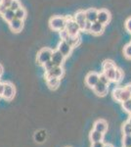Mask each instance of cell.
Instances as JSON below:
<instances>
[{"label":"cell","instance_id":"obj_1","mask_svg":"<svg viewBox=\"0 0 131 147\" xmlns=\"http://www.w3.org/2000/svg\"><path fill=\"white\" fill-rule=\"evenodd\" d=\"M50 28L57 32H62L66 28L67 25V18L60 17V16H56V17H52L50 19L49 22Z\"/></svg>","mask_w":131,"mask_h":147},{"label":"cell","instance_id":"obj_2","mask_svg":"<svg viewBox=\"0 0 131 147\" xmlns=\"http://www.w3.org/2000/svg\"><path fill=\"white\" fill-rule=\"evenodd\" d=\"M52 54H53V50H52V49L42 48L41 50H39V52L37 53V62H38L40 65L43 66L46 62L51 60Z\"/></svg>","mask_w":131,"mask_h":147},{"label":"cell","instance_id":"obj_3","mask_svg":"<svg viewBox=\"0 0 131 147\" xmlns=\"http://www.w3.org/2000/svg\"><path fill=\"white\" fill-rule=\"evenodd\" d=\"M65 30L70 35H78L79 32L81 30L79 26H78V24L75 21V19H71V18L70 19L67 18V25Z\"/></svg>","mask_w":131,"mask_h":147},{"label":"cell","instance_id":"obj_4","mask_svg":"<svg viewBox=\"0 0 131 147\" xmlns=\"http://www.w3.org/2000/svg\"><path fill=\"white\" fill-rule=\"evenodd\" d=\"M15 93L16 89L14 84H11V82H5L4 84V91L2 97L4 99H6V100H12L14 98V96H15Z\"/></svg>","mask_w":131,"mask_h":147},{"label":"cell","instance_id":"obj_5","mask_svg":"<svg viewBox=\"0 0 131 147\" xmlns=\"http://www.w3.org/2000/svg\"><path fill=\"white\" fill-rule=\"evenodd\" d=\"M64 75V69L63 67H58V66H55L53 69H51L50 71H47L45 73V78L47 79H50V78H59L61 79V77Z\"/></svg>","mask_w":131,"mask_h":147},{"label":"cell","instance_id":"obj_6","mask_svg":"<svg viewBox=\"0 0 131 147\" xmlns=\"http://www.w3.org/2000/svg\"><path fill=\"white\" fill-rule=\"evenodd\" d=\"M57 49H58V50L60 51L65 57L70 56L71 51H73V47H71L70 44L66 41V40H63V39H62L61 42L59 43L58 48H57Z\"/></svg>","mask_w":131,"mask_h":147},{"label":"cell","instance_id":"obj_7","mask_svg":"<svg viewBox=\"0 0 131 147\" xmlns=\"http://www.w3.org/2000/svg\"><path fill=\"white\" fill-rule=\"evenodd\" d=\"M73 19H75V22L78 24L80 30H84V26H85V24H86V22H87L86 16H85V11H77V13H75Z\"/></svg>","mask_w":131,"mask_h":147},{"label":"cell","instance_id":"obj_8","mask_svg":"<svg viewBox=\"0 0 131 147\" xmlns=\"http://www.w3.org/2000/svg\"><path fill=\"white\" fill-rule=\"evenodd\" d=\"M111 20V13L108 10H105V9H102V10L98 11V17H97V21L99 23L103 24L104 26H106L107 24L110 22Z\"/></svg>","mask_w":131,"mask_h":147},{"label":"cell","instance_id":"obj_9","mask_svg":"<svg viewBox=\"0 0 131 147\" xmlns=\"http://www.w3.org/2000/svg\"><path fill=\"white\" fill-rule=\"evenodd\" d=\"M66 57L61 53L60 51L57 49V50L53 51V54H52V62L54 63L55 66H58V67H61L64 63V60H65Z\"/></svg>","mask_w":131,"mask_h":147},{"label":"cell","instance_id":"obj_10","mask_svg":"<svg viewBox=\"0 0 131 147\" xmlns=\"http://www.w3.org/2000/svg\"><path fill=\"white\" fill-rule=\"evenodd\" d=\"M99 82V74L97 73H89L85 78V82L89 87H94Z\"/></svg>","mask_w":131,"mask_h":147},{"label":"cell","instance_id":"obj_11","mask_svg":"<svg viewBox=\"0 0 131 147\" xmlns=\"http://www.w3.org/2000/svg\"><path fill=\"white\" fill-rule=\"evenodd\" d=\"M9 27H10L11 30L14 32H20L24 28V21L20 20V19H13L10 23H9Z\"/></svg>","mask_w":131,"mask_h":147},{"label":"cell","instance_id":"obj_12","mask_svg":"<svg viewBox=\"0 0 131 147\" xmlns=\"http://www.w3.org/2000/svg\"><path fill=\"white\" fill-rule=\"evenodd\" d=\"M93 90L98 96H105L107 94V92H108V84L98 82V84L93 87Z\"/></svg>","mask_w":131,"mask_h":147},{"label":"cell","instance_id":"obj_13","mask_svg":"<svg viewBox=\"0 0 131 147\" xmlns=\"http://www.w3.org/2000/svg\"><path fill=\"white\" fill-rule=\"evenodd\" d=\"M85 16H86V20L90 23H94L97 21V17H98V10L94 8L88 9L85 11Z\"/></svg>","mask_w":131,"mask_h":147},{"label":"cell","instance_id":"obj_14","mask_svg":"<svg viewBox=\"0 0 131 147\" xmlns=\"http://www.w3.org/2000/svg\"><path fill=\"white\" fill-rule=\"evenodd\" d=\"M63 40H66L73 48V47H77V45H79V43H80V38L78 37V35H70L68 34L67 36Z\"/></svg>","mask_w":131,"mask_h":147},{"label":"cell","instance_id":"obj_15","mask_svg":"<svg viewBox=\"0 0 131 147\" xmlns=\"http://www.w3.org/2000/svg\"><path fill=\"white\" fill-rule=\"evenodd\" d=\"M94 129L98 130V131L102 132V134H105L107 131V129H108V124L104 120H98L94 124Z\"/></svg>","mask_w":131,"mask_h":147},{"label":"cell","instance_id":"obj_16","mask_svg":"<svg viewBox=\"0 0 131 147\" xmlns=\"http://www.w3.org/2000/svg\"><path fill=\"white\" fill-rule=\"evenodd\" d=\"M104 28L105 26L103 24L99 23L98 21H96V22L92 23V26H91V30H90V32H92L93 34H101L102 32H104Z\"/></svg>","mask_w":131,"mask_h":147},{"label":"cell","instance_id":"obj_17","mask_svg":"<svg viewBox=\"0 0 131 147\" xmlns=\"http://www.w3.org/2000/svg\"><path fill=\"white\" fill-rule=\"evenodd\" d=\"M90 140L93 143V142H98V141H103V138H104V134L102 132L98 131V130H95L93 129L91 132H90Z\"/></svg>","mask_w":131,"mask_h":147},{"label":"cell","instance_id":"obj_18","mask_svg":"<svg viewBox=\"0 0 131 147\" xmlns=\"http://www.w3.org/2000/svg\"><path fill=\"white\" fill-rule=\"evenodd\" d=\"M131 98V84H127L125 87L122 88V91H121V95H120V102H123L127 99Z\"/></svg>","mask_w":131,"mask_h":147},{"label":"cell","instance_id":"obj_19","mask_svg":"<svg viewBox=\"0 0 131 147\" xmlns=\"http://www.w3.org/2000/svg\"><path fill=\"white\" fill-rule=\"evenodd\" d=\"M46 80H47V85H48V87L50 89H52V90H55V89L58 88L61 82L59 78H50V79H47Z\"/></svg>","mask_w":131,"mask_h":147},{"label":"cell","instance_id":"obj_20","mask_svg":"<svg viewBox=\"0 0 131 147\" xmlns=\"http://www.w3.org/2000/svg\"><path fill=\"white\" fill-rule=\"evenodd\" d=\"M116 72V67H113V68L109 69V70L103 71V73L107 76V78L109 79L110 82H115Z\"/></svg>","mask_w":131,"mask_h":147},{"label":"cell","instance_id":"obj_21","mask_svg":"<svg viewBox=\"0 0 131 147\" xmlns=\"http://www.w3.org/2000/svg\"><path fill=\"white\" fill-rule=\"evenodd\" d=\"M2 17H3V19L6 21V22L10 23L11 21L13 20V19H15V12L12 11L10 8H8L5 11V13L2 15Z\"/></svg>","mask_w":131,"mask_h":147},{"label":"cell","instance_id":"obj_22","mask_svg":"<svg viewBox=\"0 0 131 147\" xmlns=\"http://www.w3.org/2000/svg\"><path fill=\"white\" fill-rule=\"evenodd\" d=\"M26 17H27V11H26V9L23 8V7H21V8H19L17 11H15V18L24 21L26 19Z\"/></svg>","mask_w":131,"mask_h":147},{"label":"cell","instance_id":"obj_23","mask_svg":"<svg viewBox=\"0 0 131 147\" xmlns=\"http://www.w3.org/2000/svg\"><path fill=\"white\" fill-rule=\"evenodd\" d=\"M121 91H122V87H116L113 91V97L116 101H120V95Z\"/></svg>","mask_w":131,"mask_h":147},{"label":"cell","instance_id":"obj_24","mask_svg":"<svg viewBox=\"0 0 131 147\" xmlns=\"http://www.w3.org/2000/svg\"><path fill=\"white\" fill-rule=\"evenodd\" d=\"M122 131L124 136H130L131 134V125L128 122H126L122 127Z\"/></svg>","mask_w":131,"mask_h":147},{"label":"cell","instance_id":"obj_25","mask_svg":"<svg viewBox=\"0 0 131 147\" xmlns=\"http://www.w3.org/2000/svg\"><path fill=\"white\" fill-rule=\"evenodd\" d=\"M113 67H116V65H115V63H114L112 60L104 61V63H103V71L109 70V69H111V68H113Z\"/></svg>","mask_w":131,"mask_h":147},{"label":"cell","instance_id":"obj_26","mask_svg":"<svg viewBox=\"0 0 131 147\" xmlns=\"http://www.w3.org/2000/svg\"><path fill=\"white\" fill-rule=\"evenodd\" d=\"M123 54L127 59H131V44H127L124 48H123Z\"/></svg>","mask_w":131,"mask_h":147},{"label":"cell","instance_id":"obj_27","mask_svg":"<svg viewBox=\"0 0 131 147\" xmlns=\"http://www.w3.org/2000/svg\"><path fill=\"white\" fill-rule=\"evenodd\" d=\"M22 7V5H21V3H20V1L19 0H13V2H12V4H11V6H10V9L12 11H17L19 8H21Z\"/></svg>","mask_w":131,"mask_h":147},{"label":"cell","instance_id":"obj_28","mask_svg":"<svg viewBox=\"0 0 131 147\" xmlns=\"http://www.w3.org/2000/svg\"><path fill=\"white\" fill-rule=\"evenodd\" d=\"M123 78V72L120 70V69L116 68V79L115 82H120Z\"/></svg>","mask_w":131,"mask_h":147},{"label":"cell","instance_id":"obj_29","mask_svg":"<svg viewBox=\"0 0 131 147\" xmlns=\"http://www.w3.org/2000/svg\"><path fill=\"white\" fill-rule=\"evenodd\" d=\"M123 147H131V134L130 136H124L122 139Z\"/></svg>","mask_w":131,"mask_h":147},{"label":"cell","instance_id":"obj_30","mask_svg":"<svg viewBox=\"0 0 131 147\" xmlns=\"http://www.w3.org/2000/svg\"><path fill=\"white\" fill-rule=\"evenodd\" d=\"M122 107L126 112H130V110H131V98L122 102Z\"/></svg>","mask_w":131,"mask_h":147},{"label":"cell","instance_id":"obj_31","mask_svg":"<svg viewBox=\"0 0 131 147\" xmlns=\"http://www.w3.org/2000/svg\"><path fill=\"white\" fill-rule=\"evenodd\" d=\"M99 82H103L105 84H110V80L109 79L107 78V76L105 75V74H101V75H99Z\"/></svg>","mask_w":131,"mask_h":147},{"label":"cell","instance_id":"obj_32","mask_svg":"<svg viewBox=\"0 0 131 147\" xmlns=\"http://www.w3.org/2000/svg\"><path fill=\"white\" fill-rule=\"evenodd\" d=\"M43 67H44V69H45V71H50L51 69H53L54 67H55V65H54V63L52 62V60H50V61H48V62H46L43 65Z\"/></svg>","mask_w":131,"mask_h":147},{"label":"cell","instance_id":"obj_33","mask_svg":"<svg viewBox=\"0 0 131 147\" xmlns=\"http://www.w3.org/2000/svg\"><path fill=\"white\" fill-rule=\"evenodd\" d=\"M125 28L128 32H131V18H128L125 22Z\"/></svg>","mask_w":131,"mask_h":147},{"label":"cell","instance_id":"obj_34","mask_svg":"<svg viewBox=\"0 0 131 147\" xmlns=\"http://www.w3.org/2000/svg\"><path fill=\"white\" fill-rule=\"evenodd\" d=\"M12 2H13V0H1V1H0V3L3 4L6 8H10Z\"/></svg>","mask_w":131,"mask_h":147},{"label":"cell","instance_id":"obj_35","mask_svg":"<svg viewBox=\"0 0 131 147\" xmlns=\"http://www.w3.org/2000/svg\"><path fill=\"white\" fill-rule=\"evenodd\" d=\"M91 26H92V23H90V22H88V21H87L86 24H85V26H84V30H83L90 32V30H91Z\"/></svg>","mask_w":131,"mask_h":147},{"label":"cell","instance_id":"obj_36","mask_svg":"<svg viewBox=\"0 0 131 147\" xmlns=\"http://www.w3.org/2000/svg\"><path fill=\"white\" fill-rule=\"evenodd\" d=\"M105 143L103 141H98V142H93L91 147H104Z\"/></svg>","mask_w":131,"mask_h":147},{"label":"cell","instance_id":"obj_37","mask_svg":"<svg viewBox=\"0 0 131 147\" xmlns=\"http://www.w3.org/2000/svg\"><path fill=\"white\" fill-rule=\"evenodd\" d=\"M7 9H8V8H6V7L3 5V4L0 3V15H1V16L3 15V14L5 13V11L7 10Z\"/></svg>","mask_w":131,"mask_h":147},{"label":"cell","instance_id":"obj_38","mask_svg":"<svg viewBox=\"0 0 131 147\" xmlns=\"http://www.w3.org/2000/svg\"><path fill=\"white\" fill-rule=\"evenodd\" d=\"M3 91H4V84L3 82H0V96L3 95Z\"/></svg>","mask_w":131,"mask_h":147},{"label":"cell","instance_id":"obj_39","mask_svg":"<svg viewBox=\"0 0 131 147\" xmlns=\"http://www.w3.org/2000/svg\"><path fill=\"white\" fill-rule=\"evenodd\" d=\"M2 74H3V67H2V65L0 64V77H1Z\"/></svg>","mask_w":131,"mask_h":147},{"label":"cell","instance_id":"obj_40","mask_svg":"<svg viewBox=\"0 0 131 147\" xmlns=\"http://www.w3.org/2000/svg\"><path fill=\"white\" fill-rule=\"evenodd\" d=\"M104 147H114L113 145H112V144H105V145H104Z\"/></svg>","mask_w":131,"mask_h":147},{"label":"cell","instance_id":"obj_41","mask_svg":"<svg viewBox=\"0 0 131 147\" xmlns=\"http://www.w3.org/2000/svg\"><path fill=\"white\" fill-rule=\"evenodd\" d=\"M128 123H129V124L131 125V114H130V116H129V119H128V121H127Z\"/></svg>","mask_w":131,"mask_h":147},{"label":"cell","instance_id":"obj_42","mask_svg":"<svg viewBox=\"0 0 131 147\" xmlns=\"http://www.w3.org/2000/svg\"><path fill=\"white\" fill-rule=\"evenodd\" d=\"M129 113H130V114H131V110H130V112H129Z\"/></svg>","mask_w":131,"mask_h":147},{"label":"cell","instance_id":"obj_43","mask_svg":"<svg viewBox=\"0 0 131 147\" xmlns=\"http://www.w3.org/2000/svg\"><path fill=\"white\" fill-rule=\"evenodd\" d=\"M130 44H131V43H130Z\"/></svg>","mask_w":131,"mask_h":147}]
</instances>
